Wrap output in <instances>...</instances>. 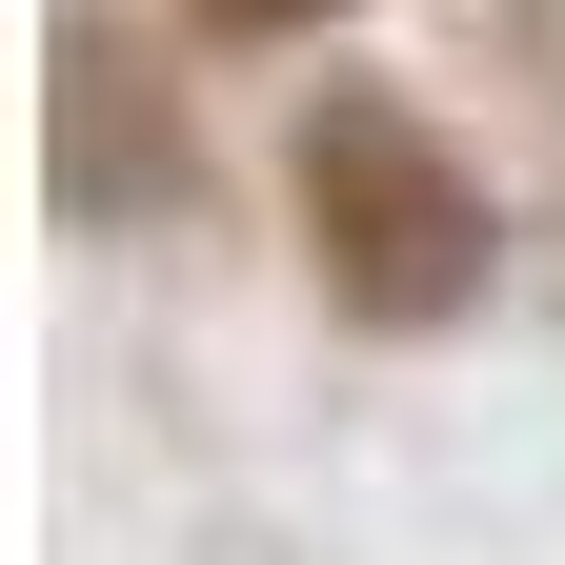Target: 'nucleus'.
Returning a JSON list of instances; mask_svg holds the SVG:
<instances>
[{"instance_id": "7ed1b4c3", "label": "nucleus", "mask_w": 565, "mask_h": 565, "mask_svg": "<svg viewBox=\"0 0 565 565\" xmlns=\"http://www.w3.org/2000/svg\"><path fill=\"white\" fill-rule=\"evenodd\" d=\"M182 21H223V41H282V21H323V0H182Z\"/></svg>"}, {"instance_id": "f257e3e1", "label": "nucleus", "mask_w": 565, "mask_h": 565, "mask_svg": "<svg viewBox=\"0 0 565 565\" xmlns=\"http://www.w3.org/2000/svg\"><path fill=\"white\" fill-rule=\"evenodd\" d=\"M282 202H303V263H323L343 323H465L484 303V182L424 102L323 82L303 141H282Z\"/></svg>"}, {"instance_id": "f03ea898", "label": "nucleus", "mask_w": 565, "mask_h": 565, "mask_svg": "<svg viewBox=\"0 0 565 565\" xmlns=\"http://www.w3.org/2000/svg\"><path fill=\"white\" fill-rule=\"evenodd\" d=\"M121 202H182V102L141 82L121 21H61V223H121Z\"/></svg>"}]
</instances>
